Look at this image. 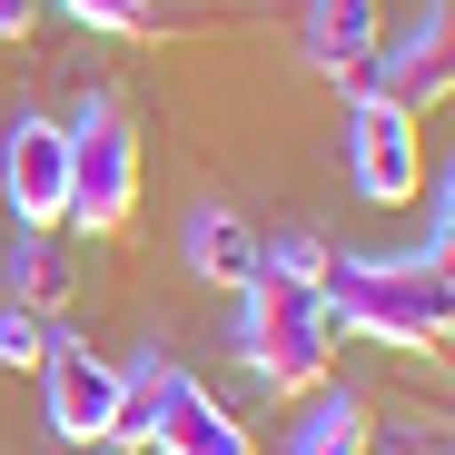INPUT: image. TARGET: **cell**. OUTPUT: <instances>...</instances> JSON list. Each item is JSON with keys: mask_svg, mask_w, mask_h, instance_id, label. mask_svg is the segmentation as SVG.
I'll use <instances>...</instances> for the list:
<instances>
[{"mask_svg": "<svg viewBox=\"0 0 455 455\" xmlns=\"http://www.w3.org/2000/svg\"><path fill=\"white\" fill-rule=\"evenodd\" d=\"M327 248L307 238V228H287V238H258V277L238 287L248 307H238V356H248V376L267 396H307V387H327V356H337V307H327Z\"/></svg>", "mask_w": 455, "mask_h": 455, "instance_id": "obj_1", "label": "cell"}, {"mask_svg": "<svg viewBox=\"0 0 455 455\" xmlns=\"http://www.w3.org/2000/svg\"><path fill=\"white\" fill-rule=\"evenodd\" d=\"M327 307H337V327H356L376 347H406V356L455 347V287L426 258H337L327 267Z\"/></svg>", "mask_w": 455, "mask_h": 455, "instance_id": "obj_2", "label": "cell"}, {"mask_svg": "<svg viewBox=\"0 0 455 455\" xmlns=\"http://www.w3.org/2000/svg\"><path fill=\"white\" fill-rule=\"evenodd\" d=\"M119 445H139V455H248V426L188 366H169L148 347V356L119 366Z\"/></svg>", "mask_w": 455, "mask_h": 455, "instance_id": "obj_3", "label": "cell"}, {"mask_svg": "<svg viewBox=\"0 0 455 455\" xmlns=\"http://www.w3.org/2000/svg\"><path fill=\"white\" fill-rule=\"evenodd\" d=\"M129 218H139V129L109 90H90L69 109V228L119 238Z\"/></svg>", "mask_w": 455, "mask_h": 455, "instance_id": "obj_4", "label": "cell"}, {"mask_svg": "<svg viewBox=\"0 0 455 455\" xmlns=\"http://www.w3.org/2000/svg\"><path fill=\"white\" fill-rule=\"evenodd\" d=\"M366 100H387V109H406V119H426L435 100H455V0H426L406 40H376Z\"/></svg>", "mask_w": 455, "mask_h": 455, "instance_id": "obj_5", "label": "cell"}, {"mask_svg": "<svg viewBox=\"0 0 455 455\" xmlns=\"http://www.w3.org/2000/svg\"><path fill=\"white\" fill-rule=\"evenodd\" d=\"M40 396H50V435H60V445H80V455L119 445V366L90 356L80 337H50V356H40Z\"/></svg>", "mask_w": 455, "mask_h": 455, "instance_id": "obj_6", "label": "cell"}, {"mask_svg": "<svg viewBox=\"0 0 455 455\" xmlns=\"http://www.w3.org/2000/svg\"><path fill=\"white\" fill-rule=\"evenodd\" d=\"M0 208L20 228H69V119H11L0 129Z\"/></svg>", "mask_w": 455, "mask_h": 455, "instance_id": "obj_7", "label": "cell"}, {"mask_svg": "<svg viewBox=\"0 0 455 455\" xmlns=\"http://www.w3.org/2000/svg\"><path fill=\"white\" fill-rule=\"evenodd\" d=\"M347 169H356V198L406 208V198L426 188V139H416V119L356 90V109H347Z\"/></svg>", "mask_w": 455, "mask_h": 455, "instance_id": "obj_8", "label": "cell"}, {"mask_svg": "<svg viewBox=\"0 0 455 455\" xmlns=\"http://www.w3.org/2000/svg\"><path fill=\"white\" fill-rule=\"evenodd\" d=\"M376 40H387L376 0H307V60L327 69L337 90H366V60H376Z\"/></svg>", "mask_w": 455, "mask_h": 455, "instance_id": "obj_9", "label": "cell"}, {"mask_svg": "<svg viewBox=\"0 0 455 455\" xmlns=\"http://www.w3.org/2000/svg\"><path fill=\"white\" fill-rule=\"evenodd\" d=\"M179 248H188V267H198L208 287H228V297H238V287L258 277V228H248L238 208H228V198H198V208H188Z\"/></svg>", "mask_w": 455, "mask_h": 455, "instance_id": "obj_10", "label": "cell"}, {"mask_svg": "<svg viewBox=\"0 0 455 455\" xmlns=\"http://www.w3.org/2000/svg\"><path fill=\"white\" fill-rule=\"evenodd\" d=\"M69 297H80V248H69V228H30V238L11 248V307L60 317Z\"/></svg>", "mask_w": 455, "mask_h": 455, "instance_id": "obj_11", "label": "cell"}, {"mask_svg": "<svg viewBox=\"0 0 455 455\" xmlns=\"http://www.w3.org/2000/svg\"><path fill=\"white\" fill-rule=\"evenodd\" d=\"M366 445H376V426H366V406H356V396H337V387L287 426V455H366Z\"/></svg>", "mask_w": 455, "mask_h": 455, "instance_id": "obj_12", "label": "cell"}, {"mask_svg": "<svg viewBox=\"0 0 455 455\" xmlns=\"http://www.w3.org/2000/svg\"><path fill=\"white\" fill-rule=\"evenodd\" d=\"M69 20H90V30H119V40H148L159 30V11H148V0H60Z\"/></svg>", "mask_w": 455, "mask_h": 455, "instance_id": "obj_13", "label": "cell"}, {"mask_svg": "<svg viewBox=\"0 0 455 455\" xmlns=\"http://www.w3.org/2000/svg\"><path fill=\"white\" fill-rule=\"evenodd\" d=\"M50 337H60L50 317H30V307H0V366H40V356H50Z\"/></svg>", "mask_w": 455, "mask_h": 455, "instance_id": "obj_14", "label": "cell"}, {"mask_svg": "<svg viewBox=\"0 0 455 455\" xmlns=\"http://www.w3.org/2000/svg\"><path fill=\"white\" fill-rule=\"evenodd\" d=\"M30 20H40V0H0V40H30Z\"/></svg>", "mask_w": 455, "mask_h": 455, "instance_id": "obj_15", "label": "cell"}, {"mask_svg": "<svg viewBox=\"0 0 455 455\" xmlns=\"http://www.w3.org/2000/svg\"><path fill=\"white\" fill-rule=\"evenodd\" d=\"M426 267H435V277H445V287H455V228H445V238H435V248H426Z\"/></svg>", "mask_w": 455, "mask_h": 455, "instance_id": "obj_16", "label": "cell"}, {"mask_svg": "<svg viewBox=\"0 0 455 455\" xmlns=\"http://www.w3.org/2000/svg\"><path fill=\"white\" fill-rule=\"evenodd\" d=\"M435 208H445V228H455V169H445V188H435Z\"/></svg>", "mask_w": 455, "mask_h": 455, "instance_id": "obj_17", "label": "cell"}, {"mask_svg": "<svg viewBox=\"0 0 455 455\" xmlns=\"http://www.w3.org/2000/svg\"><path fill=\"white\" fill-rule=\"evenodd\" d=\"M435 455H455V435H445V445H435Z\"/></svg>", "mask_w": 455, "mask_h": 455, "instance_id": "obj_18", "label": "cell"}]
</instances>
